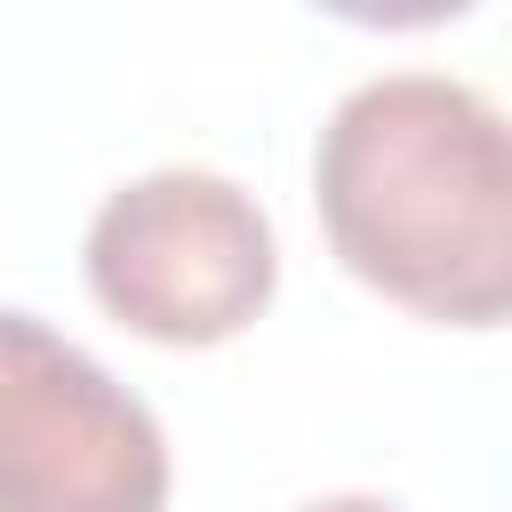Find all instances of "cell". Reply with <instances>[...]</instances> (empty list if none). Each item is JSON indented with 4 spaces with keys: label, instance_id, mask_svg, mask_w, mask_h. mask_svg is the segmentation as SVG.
<instances>
[{
    "label": "cell",
    "instance_id": "1",
    "mask_svg": "<svg viewBox=\"0 0 512 512\" xmlns=\"http://www.w3.org/2000/svg\"><path fill=\"white\" fill-rule=\"evenodd\" d=\"M320 232L352 280L448 320H512V120L448 72L360 80L312 144Z\"/></svg>",
    "mask_w": 512,
    "mask_h": 512
},
{
    "label": "cell",
    "instance_id": "2",
    "mask_svg": "<svg viewBox=\"0 0 512 512\" xmlns=\"http://www.w3.org/2000/svg\"><path fill=\"white\" fill-rule=\"evenodd\" d=\"M80 264L96 304L152 344H224L272 304L280 280L264 208L216 168L128 176L96 208Z\"/></svg>",
    "mask_w": 512,
    "mask_h": 512
},
{
    "label": "cell",
    "instance_id": "3",
    "mask_svg": "<svg viewBox=\"0 0 512 512\" xmlns=\"http://www.w3.org/2000/svg\"><path fill=\"white\" fill-rule=\"evenodd\" d=\"M0 512H168V440L40 312H0Z\"/></svg>",
    "mask_w": 512,
    "mask_h": 512
},
{
    "label": "cell",
    "instance_id": "4",
    "mask_svg": "<svg viewBox=\"0 0 512 512\" xmlns=\"http://www.w3.org/2000/svg\"><path fill=\"white\" fill-rule=\"evenodd\" d=\"M296 512H400L392 496H312V504H296Z\"/></svg>",
    "mask_w": 512,
    "mask_h": 512
}]
</instances>
